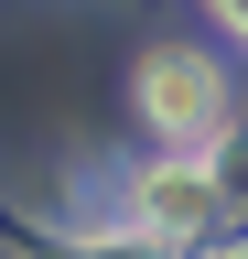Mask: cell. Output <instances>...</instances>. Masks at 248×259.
<instances>
[{
    "label": "cell",
    "mask_w": 248,
    "mask_h": 259,
    "mask_svg": "<svg viewBox=\"0 0 248 259\" xmlns=\"http://www.w3.org/2000/svg\"><path fill=\"white\" fill-rule=\"evenodd\" d=\"M140 119L162 130V141L205 151L216 119H227V76H216L205 54H151V65H140Z\"/></svg>",
    "instance_id": "cell-1"
},
{
    "label": "cell",
    "mask_w": 248,
    "mask_h": 259,
    "mask_svg": "<svg viewBox=\"0 0 248 259\" xmlns=\"http://www.w3.org/2000/svg\"><path fill=\"white\" fill-rule=\"evenodd\" d=\"M205 205H216V184H205V173H151V184H140V227H151V238L205 227Z\"/></svg>",
    "instance_id": "cell-2"
}]
</instances>
